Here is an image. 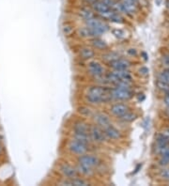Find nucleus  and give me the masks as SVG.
Wrapping results in <instances>:
<instances>
[{
  "mask_svg": "<svg viewBox=\"0 0 169 186\" xmlns=\"http://www.w3.org/2000/svg\"><path fill=\"white\" fill-rule=\"evenodd\" d=\"M78 112H79V114H81L84 117H91L92 115H93L92 110L90 109V108L87 106H85V105L78 107Z\"/></svg>",
  "mask_w": 169,
  "mask_h": 186,
  "instance_id": "5701e85b",
  "label": "nucleus"
},
{
  "mask_svg": "<svg viewBox=\"0 0 169 186\" xmlns=\"http://www.w3.org/2000/svg\"><path fill=\"white\" fill-rule=\"evenodd\" d=\"M166 115L169 117V107H167V110H166Z\"/></svg>",
  "mask_w": 169,
  "mask_h": 186,
  "instance_id": "a19ab883",
  "label": "nucleus"
},
{
  "mask_svg": "<svg viewBox=\"0 0 169 186\" xmlns=\"http://www.w3.org/2000/svg\"><path fill=\"white\" fill-rule=\"evenodd\" d=\"M110 68L115 71H121V70H128L131 67V62L125 58H117L109 63Z\"/></svg>",
  "mask_w": 169,
  "mask_h": 186,
  "instance_id": "6e6552de",
  "label": "nucleus"
},
{
  "mask_svg": "<svg viewBox=\"0 0 169 186\" xmlns=\"http://www.w3.org/2000/svg\"><path fill=\"white\" fill-rule=\"evenodd\" d=\"M79 15H80V16H81L85 21L89 20V19H91V18L95 17L94 11L88 9V8H82V9L79 10Z\"/></svg>",
  "mask_w": 169,
  "mask_h": 186,
  "instance_id": "6ab92c4d",
  "label": "nucleus"
},
{
  "mask_svg": "<svg viewBox=\"0 0 169 186\" xmlns=\"http://www.w3.org/2000/svg\"><path fill=\"white\" fill-rule=\"evenodd\" d=\"M78 35L81 38H88L91 39V33H90V30L87 26L82 27L80 29H78Z\"/></svg>",
  "mask_w": 169,
  "mask_h": 186,
  "instance_id": "bb28decb",
  "label": "nucleus"
},
{
  "mask_svg": "<svg viewBox=\"0 0 169 186\" xmlns=\"http://www.w3.org/2000/svg\"><path fill=\"white\" fill-rule=\"evenodd\" d=\"M89 135L91 138V141L94 143H97V144L103 143L106 139L103 130L101 127H99L98 125H93V126L89 127Z\"/></svg>",
  "mask_w": 169,
  "mask_h": 186,
  "instance_id": "20e7f679",
  "label": "nucleus"
},
{
  "mask_svg": "<svg viewBox=\"0 0 169 186\" xmlns=\"http://www.w3.org/2000/svg\"><path fill=\"white\" fill-rule=\"evenodd\" d=\"M109 21H111L113 23H116V24H122V23H124L123 17L121 16L120 13H117L116 11L113 12V14L111 15V17L109 18Z\"/></svg>",
  "mask_w": 169,
  "mask_h": 186,
  "instance_id": "393cba45",
  "label": "nucleus"
},
{
  "mask_svg": "<svg viewBox=\"0 0 169 186\" xmlns=\"http://www.w3.org/2000/svg\"><path fill=\"white\" fill-rule=\"evenodd\" d=\"M73 32V26L71 25H65L63 26V33L66 35V36H71Z\"/></svg>",
  "mask_w": 169,
  "mask_h": 186,
  "instance_id": "2f4dec72",
  "label": "nucleus"
},
{
  "mask_svg": "<svg viewBox=\"0 0 169 186\" xmlns=\"http://www.w3.org/2000/svg\"><path fill=\"white\" fill-rule=\"evenodd\" d=\"M158 79L162 80L163 82H165L169 85V67H167L166 69H164L162 72L159 73L158 75Z\"/></svg>",
  "mask_w": 169,
  "mask_h": 186,
  "instance_id": "b1692460",
  "label": "nucleus"
},
{
  "mask_svg": "<svg viewBox=\"0 0 169 186\" xmlns=\"http://www.w3.org/2000/svg\"><path fill=\"white\" fill-rule=\"evenodd\" d=\"M91 45L93 46L95 49H98V50H106L108 48V44H107L103 40H102L100 37L92 38Z\"/></svg>",
  "mask_w": 169,
  "mask_h": 186,
  "instance_id": "dca6fc26",
  "label": "nucleus"
},
{
  "mask_svg": "<svg viewBox=\"0 0 169 186\" xmlns=\"http://www.w3.org/2000/svg\"><path fill=\"white\" fill-rule=\"evenodd\" d=\"M163 62L166 65H169V55H166L163 56Z\"/></svg>",
  "mask_w": 169,
  "mask_h": 186,
  "instance_id": "e433bc0d",
  "label": "nucleus"
},
{
  "mask_svg": "<svg viewBox=\"0 0 169 186\" xmlns=\"http://www.w3.org/2000/svg\"><path fill=\"white\" fill-rule=\"evenodd\" d=\"M142 56H144V59H145V60H148V55H147L145 52H143V53H142Z\"/></svg>",
  "mask_w": 169,
  "mask_h": 186,
  "instance_id": "ea45409f",
  "label": "nucleus"
},
{
  "mask_svg": "<svg viewBox=\"0 0 169 186\" xmlns=\"http://www.w3.org/2000/svg\"><path fill=\"white\" fill-rule=\"evenodd\" d=\"M144 100H145L144 94H139V96H138V101H139V102H143Z\"/></svg>",
  "mask_w": 169,
  "mask_h": 186,
  "instance_id": "4c0bfd02",
  "label": "nucleus"
},
{
  "mask_svg": "<svg viewBox=\"0 0 169 186\" xmlns=\"http://www.w3.org/2000/svg\"><path fill=\"white\" fill-rule=\"evenodd\" d=\"M166 6H167V8H169V1L166 2Z\"/></svg>",
  "mask_w": 169,
  "mask_h": 186,
  "instance_id": "c03bdc74",
  "label": "nucleus"
},
{
  "mask_svg": "<svg viewBox=\"0 0 169 186\" xmlns=\"http://www.w3.org/2000/svg\"><path fill=\"white\" fill-rule=\"evenodd\" d=\"M148 72H149V71H148V69L147 67H141V68L139 69V73H140L142 76H147V75L148 74Z\"/></svg>",
  "mask_w": 169,
  "mask_h": 186,
  "instance_id": "473e14b6",
  "label": "nucleus"
},
{
  "mask_svg": "<svg viewBox=\"0 0 169 186\" xmlns=\"http://www.w3.org/2000/svg\"><path fill=\"white\" fill-rule=\"evenodd\" d=\"M102 58L105 61L108 62V63H110V62L119 58V55L117 53H116V52H113V51L112 52H107V53L102 55Z\"/></svg>",
  "mask_w": 169,
  "mask_h": 186,
  "instance_id": "412c9836",
  "label": "nucleus"
},
{
  "mask_svg": "<svg viewBox=\"0 0 169 186\" xmlns=\"http://www.w3.org/2000/svg\"><path fill=\"white\" fill-rule=\"evenodd\" d=\"M92 117H93L95 123L102 129H104L105 127L111 125V120H110L109 117L104 113L97 112L92 115Z\"/></svg>",
  "mask_w": 169,
  "mask_h": 186,
  "instance_id": "0eeeda50",
  "label": "nucleus"
},
{
  "mask_svg": "<svg viewBox=\"0 0 169 186\" xmlns=\"http://www.w3.org/2000/svg\"><path fill=\"white\" fill-rule=\"evenodd\" d=\"M112 33H113V35H114L116 38H117V39H123V38L125 37V32H124V31L121 30V29H118V28L113 29V30H112Z\"/></svg>",
  "mask_w": 169,
  "mask_h": 186,
  "instance_id": "c756f323",
  "label": "nucleus"
},
{
  "mask_svg": "<svg viewBox=\"0 0 169 186\" xmlns=\"http://www.w3.org/2000/svg\"><path fill=\"white\" fill-rule=\"evenodd\" d=\"M156 86H157V87H158L160 90H162L163 92H164V93L169 92V85H168L167 83H165V82H163V81L160 80V79H157V81H156Z\"/></svg>",
  "mask_w": 169,
  "mask_h": 186,
  "instance_id": "cd10ccee",
  "label": "nucleus"
},
{
  "mask_svg": "<svg viewBox=\"0 0 169 186\" xmlns=\"http://www.w3.org/2000/svg\"><path fill=\"white\" fill-rule=\"evenodd\" d=\"M79 56L81 59L84 60H90L95 56V51L88 47V46H85V47H82L79 51Z\"/></svg>",
  "mask_w": 169,
  "mask_h": 186,
  "instance_id": "ddd939ff",
  "label": "nucleus"
},
{
  "mask_svg": "<svg viewBox=\"0 0 169 186\" xmlns=\"http://www.w3.org/2000/svg\"><path fill=\"white\" fill-rule=\"evenodd\" d=\"M129 111V106L125 103H115L110 107V112L117 118H120Z\"/></svg>",
  "mask_w": 169,
  "mask_h": 186,
  "instance_id": "1a4fd4ad",
  "label": "nucleus"
},
{
  "mask_svg": "<svg viewBox=\"0 0 169 186\" xmlns=\"http://www.w3.org/2000/svg\"><path fill=\"white\" fill-rule=\"evenodd\" d=\"M78 163L82 164L89 168H98L101 165V160L99 159V157H97L96 155H92V154H83L80 155V157L78 159Z\"/></svg>",
  "mask_w": 169,
  "mask_h": 186,
  "instance_id": "f03ea898",
  "label": "nucleus"
},
{
  "mask_svg": "<svg viewBox=\"0 0 169 186\" xmlns=\"http://www.w3.org/2000/svg\"><path fill=\"white\" fill-rule=\"evenodd\" d=\"M86 102H87L88 103L93 104V105H97V104L102 103V100H101L100 98H98V97H96V96H94V95H92V94H89V93H86Z\"/></svg>",
  "mask_w": 169,
  "mask_h": 186,
  "instance_id": "4be33fe9",
  "label": "nucleus"
},
{
  "mask_svg": "<svg viewBox=\"0 0 169 186\" xmlns=\"http://www.w3.org/2000/svg\"><path fill=\"white\" fill-rule=\"evenodd\" d=\"M160 177L163 180L169 181V168H166L163 166V168L160 171Z\"/></svg>",
  "mask_w": 169,
  "mask_h": 186,
  "instance_id": "7c9ffc66",
  "label": "nucleus"
},
{
  "mask_svg": "<svg viewBox=\"0 0 169 186\" xmlns=\"http://www.w3.org/2000/svg\"><path fill=\"white\" fill-rule=\"evenodd\" d=\"M163 103L167 107H169V92L165 93V95L163 97Z\"/></svg>",
  "mask_w": 169,
  "mask_h": 186,
  "instance_id": "72a5a7b5",
  "label": "nucleus"
},
{
  "mask_svg": "<svg viewBox=\"0 0 169 186\" xmlns=\"http://www.w3.org/2000/svg\"><path fill=\"white\" fill-rule=\"evenodd\" d=\"M163 134H164V135H165V136H166V137H167V138L169 139V129L165 130V131H164V132H163Z\"/></svg>",
  "mask_w": 169,
  "mask_h": 186,
  "instance_id": "58836bf2",
  "label": "nucleus"
},
{
  "mask_svg": "<svg viewBox=\"0 0 169 186\" xmlns=\"http://www.w3.org/2000/svg\"><path fill=\"white\" fill-rule=\"evenodd\" d=\"M87 72L88 73L93 76L94 78H97V77H100L102 75H103L104 73V68L102 67V65L98 61H90L87 64Z\"/></svg>",
  "mask_w": 169,
  "mask_h": 186,
  "instance_id": "39448f33",
  "label": "nucleus"
},
{
  "mask_svg": "<svg viewBox=\"0 0 169 186\" xmlns=\"http://www.w3.org/2000/svg\"><path fill=\"white\" fill-rule=\"evenodd\" d=\"M111 95H112L113 100L128 101L133 97V92L132 91L131 88H124V87H115L111 88Z\"/></svg>",
  "mask_w": 169,
  "mask_h": 186,
  "instance_id": "f257e3e1",
  "label": "nucleus"
},
{
  "mask_svg": "<svg viewBox=\"0 0 169 186\" xmlns=\"http://www.w3.org/2000/svg\"><path fill=\"white\" fill-rule=\"evenodd\" d=\"M91 4H92V9L94 10V11L98 12L100 15L106 12L107 10H109L111 9L108 5H106L105 3L100 1V0H95V1Z\"/></svg>",
  "mask_w": 169,
  "mask_h": 186,
  "instance_id": "4468645a",
  "label": "nucleus"
},
{
  "mask_svg": "<svg viewBox=\"0 0 169 186\" xmlns=\"http://www.w3.org/2000/svg\"><path fill=\"white\" fill-rule=\"evenodd\" d=\"M74 133H89V126L83 120H78L73 124Z\"/></svg>",
  "mask_w": 169,
  "mask_h": 186,
  "instance_id": "2eb2a0df",
  "label": "nucleus"
},
{
  "mask_svg": "<svg viewBox=\"0 0 169 186\" xmlns=\"http://www.w3.org/2000/svg\"><path fill=\"white\" fill-rule=\"evenodd\" d=\"M103 130V133L106 136V138L111 139V140H117L121 137V133L119 130H117L116 127L112 126V124L109 126L105 127Z\"/></svg>",
  "mask_w": 169,
  "mask_h": 186,
  "instance_id": "9d476101",
  "label": "nucleus"
},
{
  "mask_svg": "<svg viewBox=\"0 0 169 186\" xmlns=\"http://www.w3.org/2000/svg\"><path fill=\"white\" fill-rule=\"evenodd\" d=\"M128 54L130 55V56H136V54H137V52H136V50L135 49H129L128 50Z\"/></svg>",
  "mask_w": 169,
  "mask_h": 186,
  "instance_id": "c9c22d12",
  "label": "nucleus"
},
{
  "mask_svg": "<svg viewBox=\"0 0 169 186\" xmlns=\"http://www.w3.org/2000/svg\"><path fill=\"white\" fill-rule=\"evenodd\" d=\"M71 185H75V186H86L88 185V182L86 181L85 180L83 179H80V178H74V179H71Z\"/></svg>",
  "mask_w": 169,
  "mask_h": 186,
  "instance_id": "c85d7f7f",
  "label": "nucleus"
},
{
  "mask_svg": "<svg viewBox=\"0 0 169 186\" xmlns=\"http://www.w3.org/2000/svg\"><path fill=\"white\" fill-rule=\"evenodd\" d=\"M122 5H123L124 8V13L128 14V15H132L133 13L136 12L137 10V6L135 2L132 1V0H120Z\"/></svg>",
  "mask_w": 169,
  "mask_h": 186,
  "instance_id": "9b49d317",
  "label": "nucleus"
},
{
  "mask_svg": "<svg viewBox=\"0 0 169 186\" xmlns=\"http://www.w3.org/2000/svg\"><path fill=\"white\" fill-rule=\"evenodd\" d=\"M77 171L78 173L84 175V176H91L93 174V169L92 168H89L82 164H79L78 163V165H77Z\"/></svg>",
  "mask_w": 169,
  "mask_h": 186,
  "instance_id": "aec40b11",
  "label": "nucleus"
},
{
  "mask_svg": "<svg viewBox=\"0 0 169 186\" xmlns=\"http://www.w3.org/2000/svg\"><path fill=\"white\" fill-rule=\"evenodd\" d=\"M167 146H169V139L163 134H159L156 138V150L160 153Z\"/></svg>",
  "mask_w": 169,
  "mask_h": 186,
  "instance_id": "f8f14e48",
  "label": "nucleus"
},
{
  "mask_svg": "<svg viewBox=\"0 0 169 186\" xmlns=\"http://www.w3.org/2000/svg\"><path fill=\"white\" fill-rule=\"evenodd\" d=\"M161 159H160V165L162 166H166L169 165V146L164 148L161 152Z\"/></svg>",
  "mask_w": 169,
  "mask_h": 186,
  "instance_id": "a211bd4d",
  "label": "nucleus"
},
{
  "mask_svg": "<svg viewBox=\"0 0 169 186\" xmlns=\"http://www.w3.org/2000/svg\"><path fill=\"white\" fill-rule=\"evenodd\" d=\"M2 149H3V148L1 147V145H0V153H1V152H2Z\"/></svg>",
  "mask_w": 169,
  "mask_h": 186,
  "instance_id": "79ce46f5",
  "label": "nucleus"
},
{
  "mask_svg": "<svg viewBox=\"0 0 169 186\" xmlns=\"http://www.w3.org/2000/svg\"><path fill=\"white\" fill-rule=\"evenodd\" d=\"M59 170H60L61 174L69 180L74 179L78 176L77 168L73 167L72 165H71L69 164H62L59 167Z\"/></svg>",
  "mask_w": 169,
  "mask_h": 186,
  "instance_id": "423d86ee",
  "label": "nucleus"
},
{
  "mask_svg": "<svg viewBox=\"0 0 169 186\" xmlns=\"http://www.w3.org/2000/svg\"><path fill=\"white\" fill-rule=\"evenodd\" d=\"M87 1H89L90 3H93V2L95 1V0H87Z\"/></svg>",
  "mask_w": 169,
  "mask_h": 186,
  "instance_id": "37998d69",
  "label": "nucleus"
},
{
  "mask_svg": "<svg viewBox=\"0 0 169 186\" xmlns=\"http://www.w3.org/2000/svg\"><path fill=\"white\" fill-rule=\"evenodd\" d=\"M119 118L122 121H124V122H132V121H133L136 118V115L133 114V113H132V112H130V111H128L123 116H121Z\"/></svg>",
  "mask_w": 169,
  "mask_h": 186,
  "instance_id": "a878e982",
  "label": "nucleus"
},
{
  "mask_svg": "<svg viewBox=\"0 0 169 186\" xmlns=\"http://www.w3.org/2000/svg\"><path fill=\"white\" fill-rule=\"evenodd\" d=\"M73 138L76 139L84 144H86L89 146V144L92 142L89 135V133H74L73 132Z\"/></svg>",
  "mask_w": 169,
  "mask_h": 186,
  "instance_id": "f3484780",
  "label": "nucleus"
},
{
  "mask_svg": "<svg viewBox=\"0 0 169 186\" xmlns=\"http://www.w3.org/2000/svg\"><path fill=\"white\" fill-rule=\"evenodd\" d=\"M100 1H102V2H103V3H105L106 5H108L110 8L112 7V5H113V3L115 2V0H100Z\"/></svg>",
  "mask_w": 169,
  "mask_h": 186,
  "instance_id": "f704fd0d",
  "label": "nucleus"
},
{
  "mask_svg": "<svg viewBox=\"0 0 169 186\" xmlns=\"http://www.w3.org/2000/svg\"><path fill=\"white\" fill-rule=\"evenodd\" d=\"M68 149L73 154L83 155V154L86 153V151L88 150V145L84 144L73 138L68 144Z\"/></svg>",
  "mask_w": 169,
  "mask_h": 186,
  "instance_id": "7ed1b4c3",
  "label": "nucleus"
}]
</instances>
